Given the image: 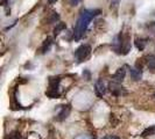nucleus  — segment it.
Here are the masks:
<instances>
[{
  "mask_svg": "<svg viewBox=\"0 0 155 139\" xmlns=\"http://www.w3.org/2000/svg\"><path fill=\"white\" fill-rule=\"evenodd\" d=\"M99 14H101V9H83L81 12L77 22L74 27V39L75 41H79L84 36L90 21Z\"/></svg>",
  "mask_w": 155,
  "mask_h": 139,
  "instance_id": "1",
  "label": "nucleus"
},
{
  "mask_svg": "<svg viewBox=\"0 0 155 139\" xmlns=\"http://www.w3.org/2000/svg\"><path fill=\"white\" fill-rule=\"evenodd\" d=\"M112 49L116 54H127L131 50V42H130V36L125 35V32L120 31L117 35L113 43H112Z\"/></svg>",
  "mask_w": 155,
  "mask_h": 139,
  "instance_id": "2",
  "label": "nucleus"
},
{
  "mask_svg": "<svg viewBox=\"0 0 155 139\" xmlns=\"http://www.w3.org/2000/svg\"><path fill=\"white\" fill-rule=\"evenodd\" d=\"M60 82L61 78L60 77H50L48 79V89L46 92V95L50 99H57L60 97Z\"/></svg>",
  "mask_w": 155,
  "mask_h": 139,
  "instance_id": "3",
  "label": "nucleus"
},
{
  "mask_svg": "<svg viewBox=\"0 0 155 139\" xmlns=\"http://www.w3.org/2000/svg\"><path fill=\"white\" fill-rule=\"evenodd\" d=\"M90 54H91V46L87 45V44H82L75 51V58H76L78 64H79V63L84 62L86 58L90 56Z\"/></svg>",
  "mask_w": 155,
  "mask_h": 139,
  "instance_id": "4",
  "label": "nucleus"
},
{
  "mask_svg": "<svg viewBox=\"0 0 155 139\" xmlns=\"http://www.w3.org/2000/svg\"><path fill=\"white\" fill-rule=\"evenodd\" d=\"M109 89L110 92L112 93L113 95H116V96H120V95H125L126 94V91H125L124 87L121 86V84L116 82V81H111L110 82Z\"/></svg>",
  "mask_w": 155,
  "mask_h": 139,
  "instance_id": "5",
  "label": "nucleus"
},
{
  "mask_svg": "<svg viewBox=\"0 0 155 139\" xmlns=\"http://www.w3.org/2000/svg\"><path fill=\"white\" fill-rule=\"evenodd\" d=\"M70 111H71V107L70 106H61L60 107V113L57 114V116H56V121H58V122H62V121H64L68 116H69Z\"/></svg>",
  "mask_w": 155,
  "mask_h": 139,
  "instance_id": "6",
  "label": "nucleus"
},
{
  "mask_svg": "<svg viewBox=\"0 0 155 139\" xmlns=\"http://www.w3.org/2000/svg\"><path fill=\"white\" fill-rule=\"evenodd\" d=\"M125 76H126V67H125V66L119 67V69L116 71V73L112 76V81H116V82L121 84L123 80L125 79Z\"/></svg>",
  "mask_w": 155,
  "mask_h": 139,
  "instance_id": "7",
  "label": "nucleus"
},
{
  "mask_svg": "<svg viewBox=\"0 0 155 139\" xmlns=\"http://www.w3.org/2000/svg\"><path fill=\"white\" fill-rule=\"evenodd\" d=\"M94 92H96L98 97H101V96L105 94V92H106L105 84H104V81H103L101 79L96 81V84H94Z\"/></svg>",
  "mask_w": 155,
  "mask_h": 139,
  "instance_id": "8",
  "label": "nucleus"
},
{
  "mask_svg": "<svg viewBox=\"0 0 155 139\" xmlns=\"http://www.w3.org/2000/svg\"><path fill=\"white\" fill-rule=\"evenodd\" d=\"M130 74H131L133 80L138 81L142 77V70L139 67H130Z\"/></svg>",
  "mask_w": 155,
  "mask_h": 139,
  "instance_id": "9",
  "label": "nucleus"
},
{
  "mask_svg": "<svg viewBox=\"0 0 155 139\" xmlns=\"http://www.w3.org/2000/svg\"><path fill=\"white\" fill-rule=\"evenodd\" d=\"M51 45H53V39H51V37H47V39H45V42H43L42 46H41V49H40L41 54H45L46 52H48Z\"/></svg>",
  "mask_w": 155,
  "mask_h": 139,
  "instance_id": "10",
  "label": "nucleus"
},
{
  "mask_svg": "<svg viewBox=\"0 0 155 139\" xmlns=\"http://www.w3.org/2000/svg\"><path fill=\"white\" fill-rule=\"evenodd\" d=\"M148 39H135V46L139 49L140 51H142L143 49H145V46L147 45V42Z\"/></svg>",
  "mask_w": 155,
  "mask_h": 139,
  "instance_id": "11",
  "label": "nucleus"
},
{
  "mask_svg": "<svg viewBox=\"0 0 155 139\" xmlns=\"http://www.w3.org/2000/svg\"><path fill=\"white\" fill-rule=\"evenodd\" d=\"M67 28V26H65V23L63 22H58L57 24H56V27H55L54 29V35L55 36H57V35H60V32L62 30H64Z\"/></svg>",
  "mask_w": 155,
  "mask_h": 139,
  "instance_id": "12",
  "label": "nucleus"
},
{
  "mask_svg": "<svg viewBox=\"0 0 155 139\" xmlns=\"http://www.w3.org/2000/svg\"><path fill=\"white\" fill-rule=\"evenodd\" d=\"M153 134H155V125H152V126L147 128L146 130H143L141 136L142 137H148V136H153Z\"/></svg>",
  "mask_w": 155,
  "mask_h": 139,
  "instance_id": "13",
  "label": "nucleus"
},
{
  "mask_svg": "<svg viewBox=\"0 0 155 139\" xmlns=\"http://www.w3.org/2000/svg\"><path fill=\"white\" fill-rule=\"evenodd\" d=\"M147 66L152 71H155V56H149V57H147Z\"/></svg>",
  "mask_w": 155,
  "mask_h": 139,
  "instance_id": "14",
  "label": "nucleus"
},
{
  "mask_svg": "<svg viewBox=\"0 0 155 139\" xmlns=\"http://www.w3.org/2000/svg\"><path fill=\"white\" fill-rule=\"evenodd\" d=\"M7 139H21V136H20V133H18V132H13V133L8 134Z\"/></svg>",
  "mask_w": 155,
  "mask_h": 139,
  "instance_id": "15",
  "label": "nucleus"
},
{
  "mask_svg": "<svg viewBox=\"0 0 155 139\" xmlns=\"http://www.w3.org/2000/svg\"><path fill=\"white\" fill-rule=\"evenodd\" d=\"M83 77L85 78L86 80H90V79H91V74H90V72H89L87 70H84V72H83Z\"/></svg>",
  "mask_w": 155,
  "mask_h": 139,
  "instance_id": "16",
  "label": "nucleus"
},
{
  "mask_svg": "<svg viewBox=\"0 0 155 139\" xmlns=\"http://www.w3.org/2000/svg\"><path fill=\"white\" fill-rule=\"evenodd\" d=\"M76 139H94V138H93L92 136H89V134H81Z\"/></svg>",
  "mask_w": 155,
  "mask_h": 139,
  "instance_id": "17",
  "label": "nucleus"
},
{
  "mask_svg": "<svg viewBox=\"0 0 155 139\" xmlns=\"http://www.w3.org/2000/svg\"><path fill=\"white\" fill-rule=\"evenodd\" d=\"M81 1H82V0H69V4L71 5V6H76V5H78Z\"/></svg>",
  "mask_w": 155,
  "mask_h": 139,
  "instance_id": "18",
  "label": "nucleus"
},
{
  "mask_svg": "<svg viewBox=\"0 0 155 139\" xmlns=\"http://www.w3.org/2000/svg\"><path fill=\"white\" fill-rule=\"evenodd\" d=\"M101 139H120L119 137H116V136H112V134H109V136H105Z\"/></svg>",
  "mask_w": 155,
  "mask_h": 139,
  "instance_id": "19",
  "label": "nucleus"
},
{
  "mask_svg": "<svg viewBox=\"0 0 155 139\" xmlns=\"http://www.w3.org/2000/svg\"><path fill=\"white\" fill-rule=\"evenodd\" d=\"M119 4V0H112L111 1V7H117Z\"/></svg>",
  "mask_w": 155,
  "mask_h": 139,
  "instance_id": "20",
  "label": "nucleus"
},
{
  "mask_svg": "<svg viewBox=\"0 0 155 139\" xmlns=\"http://www.w3.org/2000/svg\"><path fill=\"white\" fill-rule=\"evenodd\" d=\"M56 1H57V0H48V2H49L50 5H51V4H54V2H56Z\"/></svg>",
  "mask_w": 155,
  "mask_h": 139,
  "instance_id": "21",
  "label": "nucleus"
}]
</instances>
